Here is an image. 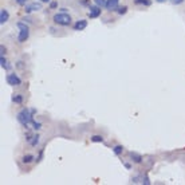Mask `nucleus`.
<instances>
[{
	"mask_svg": "<svg viewBox=\"0 0 185 185\" xmlns=\"http://www.w3.org/2000/svg\"><path fill=\"white\" fill-rule=\"evenodd\" d=\"M35 113H36V110L35 109L24 107V109H21L20 111L18 113L16 119H18V122L20 123V125H23L24 128H27V126H28L29 123H32V121H34V114Z\"/></svg>",
	"mask_w": 185,
	"mask_h": 185,
	"instance_id": "1",
	"label": "nucleus"
},
{
	"mask_svg": "<svg viewBox=\"0 0 185 185\" xmlns=\"http://www.w3.org/2000/svg\"><path fill=\"white\" fill-rule=\"evenodd\" d=\"M52 20H54V23L58 24V26L66 27V26H70V24H71V16H70L67 12H58V13L54 15Z\"/></svg>",
	"mask_w": 185,
	"mask_h": 185,
	"instance_id": "2",
	"label": "nucleus"
},
{
	"mask_svg": "<svg viewBox=\"0 0 185 185\" xmlns=\"http://www.w3.org/2000/svg\"><path fill=\"white\" fill-rule=\"evenodd\" d=\"M16 26H18V28H19L18 42L19 43H24L27 39H28V36H29V28H28V26H27L26 23H23V21H19Z\"/></svg>",
	"mask_w": 185,
	"mask_h": 185,
	"instance_id": "3",
	"label": "nucleus"
},
{
	"mask_svg": "<svg viewBox=\"0 0 185 185\" xmlns=\"http://www.w3.org/2000/svg\"><path fill=\"white\" fill-rule=\"evenodd\" d=\"M5 79H7V83L10 86H20L21 85V79L15 74V72H11V74H8Z\"/></svg>",
	"mask_w": 185,
	"mask_h": 185,
	"instance_id": "4",
	"label": "nucleus"
},
{
	"mask_svg": "<svg viewBox=\"0 0 185 185\" xmlns=\"http://www.w3.org/2000/svg\"><path fill=\"white\" fill-rule=\"evenodd\" d=\"M101 7H98V5H90V11H88V18L90 19H95L98 18V16H101Z\"/></svg>",
	"mask_w": 185,
	"mask_h": 185,
	"instance_id": "5",
	"label": "nucleus"
},
{
	"mask_svg": "<svg viewBox=\"0 0 185 185\" xmlns=\"http://www.w3.org/2000/svg\"><path fill=\"white\" fill-rule=\"evenodd\" d=\"M42 10V4L40 3H29V4H26V7H24V11H26L27 13H31L34 12V11H39Z\"/></svg>",
	"mask_w": 185,
	"mask_h": 185,
	"instance_id": "6",
	"label": "nucleus"
},
{
	"mask_svg": "<svg viewBox=\"0 0 185 185\" xmlns=\"http://www.w3.org/2000/svg\"><path fill=\"white\" fill-rule=\"evenodd\" d=\"M87 27V20L85 19H80V20H77L74 24V31H83V29Z\"/></svg>",
	"mask_w": 185,
	"mask_h": 185,
	"instance_id": "7",
	"label": "nucleus"
},
{
	"mask_svg": "<svg viewBox=\"0 0 185 185\" xmlns=\"http://www.w3.org/2000/svg\"><path fill=\"white\" fill-rule=\"evenodd\" d=\"M119 0H106V10L107 11H117Z\"/></svg>",
	"mask_w": 185,
	"mask_h": 185,
	"instance_id": "8",
	"label": "nucleus"
},
{
	"mask_svg": "<svg viewBox=\"0 0 185 185\" xmlns=\"http://www.w3.org/2000/svg\"><path fill=\"white\" fill-rule=\"evenodd\" d=\"M8 19H10V13H8V11L5 10V8H1L0 10V24H4L8 21Z\"/></svg>",
	"mask_w": 185,
	"mask_h": 185,
	"instance_id": "9",
	"label": "nucleus"
},
{
	"mask_svg": "<svg viewBox=\"0 0 185 185\" xmlns=\"http://www.w3.org/2000/svg\"><path fill=\"white\" fill-rule=\"evenodd\" d=\"M129 154H130L131 161H133V162H136V164H141L142 160H144V158H142V156L138 154V153H136V152H130Z\"/></svg>",
	"mask_w": 185,
	"mask_h": 185,
	"instance_id": "10",
	"label": "nucleus"
},
{
	"mask_svg": "<svg viewBox=\"0 0 185 185\" xmlns=\"http://www.w3.org/2000/svg\"><path fill=\"white\" fill-rule=\"evenodd\" d=\"M27 137H28V138H27V141L29 142V145H31V146H36V145L39 144V136H38V134H36V136H29V134H28Z\"/></svg>",
	"mask_w": 185,
	"mask_h": 185,
	"instance_id": "11",
	"label": "nucleus"
},
{
	"mask_svg": "<svg viewBox=\"0 0 185 185\" xmlns=\"http://www.w3.org/2000/svg\"><path fill=\"white\" fill-rule=\"evenodd\" d=\"M0 66H1V69H4V70H8L10 69V64H8V62L5 60V58H4V55H1L0 56Z\"/></svg>",
	"mask_w": 185,
	"mask_h": 185,
	"instance_id": "12",
	"label": "nucleus"
},
{
	"mask_svg": "<svg viewBox=\"0 0 185 185\" xmlns=\"http://www.w3.org/2000/svg\"><path fill=\"white\" fill-rule=\"evenodd\" d=\"M122 152H123V146H122V145H115V146L113 147V153H114L115 156L122 154Z\"/></svg>",
	"mask_w": 185,
	"mask_h": 185,
	"instance_id": "13",
	"label": "nucleus"
},
{
	"mask_svg": "<svg viewBox=\"0 0 185 185\" xmlns=\"http://www.w3.org/2000/svg\"><path fill=\"white\" fill-rule=\"evenodd\" d=\"M23 99H24V97L21 94H13V97H12V102H15V103H21Z\"/></svg>",
	"mask_w": 185,
	"mask_h": 185,
	"instance_id": "14",
	"label": "nucleus"
},
{
	"mask_svg": "<svg viewBox=\"0 0 185 185\" xmlns=\"http://www.w3.org/2000/svg\"><path fill=\"white\" fill-rule=\"evenodd\" d=\"M134 4H137V5H146V7H149V5L152 4V1H150V0H134Z\"/></svg>",
	"mask_w": 185,
	"mask_h": 185,
	"instance_id": "15",
	"label": "nucleus"
},
{
	"mask_svg": "<svg viewBox=\"0 0 185 185\" xmlns=\"http://www.w3.org/2000/svg\"><path fill=\"white\" fill-rule=\"evenodd\" d=\"M21 161H23L24 164H29V162H32V161H34V156H32V154H26V156H23Z\"/></svg>",
	"mask_w": 185,
	"mask_h": 185,
	"instance_id": "16",
	"label": "nucleus"
},
{
	"mask_svg": "<svg viewBox=\"0 0 185 185\" xmlns=\"http://www.w3.org/2000/svg\"><path fill=\"white\" fill-rule=\"evenodd\" d=\"M91 142H103V137L102 136H93L91 137Z\"/></svg>",
	"mask_w": 185,
	"mask_h": 185,
	"instance_id": "17",
	"label": "nucleus"
},
{
	"mask_svg": "<svg viewBox=\"0 0 185 185\" xmlns=\"http://www.w3.org/2000/svg\"><path fill=\"white\" fill-rule=\"evenodd\" d=\"M117 12L119 13V15H125V13L128 12V7H126V5H123V7L117 8Z\"/></svg>",
	"mask_w": 185,
	"mask_h": 185,
	"instance_id": "18",
	"label": "nucleus"
},
{
	"mask_svg": "<svg viewBox=\"0 0 185 185\" xmlns=\"http://www.w3.org/2000/svg\"><path fill=\"white\" fill-rule=\"evenodd\" d=\"M94 3H95L98 7H106V0H94Z\"/></svg>",
	"mask_w": 185,
	"mask_h": 185,
	"instance_id": "19",
	"label": "nucleus"
},
{
	"mask_svg": "<svg viewBox=\"0 0 185 185\" xmlns=\"http://www.w3.org/2000/svg\"><path fill=\"white\" fill-rule=\"evenodd\" d=\"M32 126H34V130H39L40 128H42V123L40 122H36V121H32Z\"/></svg>",
	"mask_w": 185,
	"mask_h": 185,
	"instance_id": "20",
	"label": "nucleus"
},
{
	"mask_svg": "<svg viewBox=\"0 0 185 185\" xmlns=\"http://www.w3.org/2000/svg\"><path fill=\"white\" fill-rule=\"evenodd\" d=\"M58 7V1H50V8L51 10H55Z\"/></svg>",
	"mask_w": 185,
	"mask_h": 185,
	"instance_id": "21",
	"label": "nucleus"
},
{
	"mask_svg": "<svg viewBox=\"0 0 185 185\" xmlns=\"http://www.w3.org/2000/svg\"><path fill=\"white\" fill-rule=\"evenodd\" d=\"M15 1L18 3L19 5H24V4H26V3H27V0H15Z\"/></svg>",
	"mask_w": 185,
	"mask_h": 185,
	"instance_id": "22",
	"label": "nucleus"
},
{
	"mask_svg": "<svg viewBox=\"0 0 185 185\" xmlns=\"http://www.w3.org/2000/svg\"><path fill=\"white\" fill-rule=\"evenodd\" d=\"M173 4H182L184 3V0H170Z\"/></svg>",
	"mask_w": 185,
	"mask_h": 185,
	"instance_id": "23",
	"label": "nucleus"
},
{
	"mask_svg": "<svg viewBox=\"0 0 185 185\" xmlns=\"http://www.w3.org/2000/svg\"><path fill=\"white\" fill-rule=\"evenodd\" d=\"M42 157H43V149L40 150V153H39V157L36 158V161H40V160H42Z\"/></svg>",
	"mask_w": 185,
	"mask_h": 185,
	"instance_id": "24",
	"label": "nucleus"
},
{
	"mask_svg": "<svg viewBox=\"0 0 185 185\" xmlns=\"http://www.w3.org/2000/svg\"><path fill=\"white\" fill-rule=\"evenodd\" d=\"M0 48H1V55H4V54H5V48L3 47V46H1V47H0Z\"/></svg>",
	"mask_w": 185,
	"mask_h": 185,
	"instance_id": "25",
	"label": "nucleus"
},
{
	"mask_svg": "<svg viewBox=\"0 0 185 185\" xmlns=\"http://www.w3.org/2000/svg\"><path fill=\"white\" fill-rule=\"evenodd\" d=\"M60 12H67V8H60Z\"/></svg>",
	"mask_w": 185,
	"mask_h": 185,
	"instance_id": "26",
	"label": "nucleus"
},
{
	"mask_svg": "<svg viewBox=\"0 0 185 185\" xmlns=\"http://www.w3.org/2000/svg\"><path fill=\"white\" fill-rule=\"evenodd\" d=\"M42 3H50V0H40Z\"/></svg>",
	"mask_w": 185,
	"mask_h": 185,
	"instance_id": "27",
	"label": "nucleus"
},
{
	"mask_svg": "<svg viewBox=\"0 0 185 185\" xmlns=\"http://www.w3.org/2000/svg\"><path fill=\"white\" fill-rule=\"evenodd\" d=\"M156 1H157V3H164L165 0H156Z\"/></svg>",
	"mask_w": 185,
	"mask_h": 185,
	"instance_id": "28",
	"label": "nucleus"
}]
</instances>
